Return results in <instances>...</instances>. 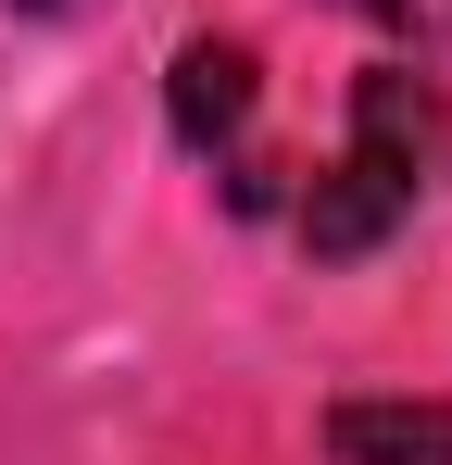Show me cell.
I'll return each mask as SVG.
<instances>
[{
    "mask_svg": "<svg viewBox=\"0 0 452 465\" xmlns=\"http://www.w3.org/2000/svg\"><path fill=\"white\" fill-rule=\"evenodd\" d=\"M452 152V114L440 88L415 76V64H377L365 88H352V126H339V163L314 176L290 202L301 252H327V264H352V252H377L389 227H415V202H427V176H440Z\"/></svg>",
    "mask_w": 452,
    "mask_h": 465,
    "instance_id": "6da1fadb",
    "label": "cell"
},
{
    "mask_svg": "<svg viewBox=\"0 0 452 465\" xmlns=\"http://www.w3.org/2000/svg\"><path fill=\"white\" fill-rule=\"evenodd\" d=\"M163 101H176V139L226 176V202L264 214V202H277V163H264V139H251V126H264V76H251V51H239V38H189L176 76H163Z\"/></svg>",
    "mask_w": 452,
    "mask_h": 465,
    "instance_id": "7a4b0ae2",
    "label": "cell"
},
{
    "mask_svg": "<svg viewBox=\"0 0 452 465\" xmlns=\"http://www.w3.org/2000/svg\"><path fill=\"white\" fill-rule=\"evenodd\" d=\"M327 453L339 465H452V402H339Z\"/></svg>",
    "mask_w": 452,
    "mask_h": 465,
    "instance_id": "3957f363",
    "label": "cell"
},
{
    "mask_svg": "<svg viewBox=\"0 0 452 465\" xmlns=\"http://www.w3.org/2000/svg\"><path fill=\"white\" fill-rule=\"evenodd\" d=\"M339 13H365L389 38H452V0H339Z\"/></svg>",
    "mask_w": 452,
    "mask_h": 465,
    "instance_id": "277c9868",
    "label": "cell"
},
{
    "mask_svg": "<svg viewBox=\"0 0 452 465\" xmlns=\"http://www.w3.org/2000/svg\"><path fill=\"white\" fill-rule=\"evenodd\" d=\"M25 13H75V0H25Z\"/></svg>",
    "mask_w": 452,
    "mask_h": 465,
    "instance_id": "5b68a950",
    "label": "cell"
}]
</instances>
